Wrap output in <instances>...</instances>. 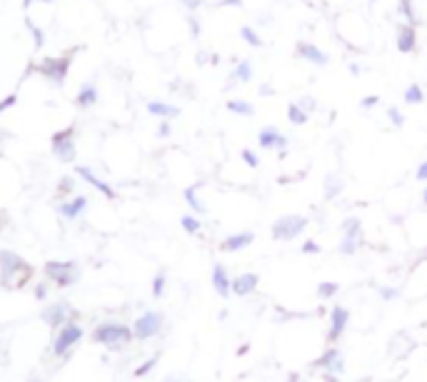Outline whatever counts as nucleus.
Here are the masks:
<instances>
[{"label": "nucleus", "mask_w": 427, "mask_h": 382, "mask_svg": "<svg viewBox=\"0 0 427 382\" xmlns=\"http://www.w3.org/2000/svg\"><path fill=\"white\" fill-rule=\"evenodd\" d=\"M335 33H338L340 40L353 50H365L370 45V25L365 21V16L350 11L338 16L335 21Z\"/></svg>", "instance_id": "nucleus-1"}, {"label": "nucleus", "mask_w": 427, "mask_h": 382, "mask_svg": "<svg viewBox=\"0 0 427 382\" xmlns=\"http://www.w3.org/2000/svg\"><path fill=\"white\" fill-rule=\"evenodd\" d=\"M33 267L13 250H0V285L6 290H21L30 282Z\"/></svg>", "instance_id": "nucleus-2"}, {"label": "nucleus", "mask_w": 427, "mask_h": 382, "mask_svg": "<svg viewBox=\"0 0 427 382\" xmlns=\"http://www.w3.org/2000/svg\"><path fill=\"white\" fill-rule=\"evenodd\" d=\"M132 328H127L125 323H115V320H108L101 323L93 330V342L95 345H103L110 352H120L123 347H127L132 342Z\"/></svg>", "instance_id": "nucleus-3"}, {"label": "nucleus", "mask_w": 427, "mask_h": 382, "mask_svg": "<svg viewBox=\"0 0 427 382\" xmlns=\"http://www.w3.org/2000/svg\"><path fill=\"white\" fill-rule=\"evenodd\" d=\"M42 275L55 287H73L80 280V265L75 260H50L42 267Z\"/></svg>", "instance_id": "nucleus-4"}, {"label": "nucleus", "mask_w": 427, "mask_h": 382, "mask_svg": "<svg viewBox=\"0 0 427 382\" xmlns=\"http://www.w3.org/2000/svg\"><path fill=\"white\" fill-rule=\"evenodd\" d=\"M80 340H83V328L73 320V323H68L60 330H55L50 352H53V357H63V360H68L70 352H73V347L78 345Z\"/></svg>", "instance_id": "nucleus-5"}, {"label": "nucleus", "mask_w": 427, "mask_h": 382, "mask_svg": "<svg viewBox=\"0 0 427 382\" xmlns=\"http://www.w3.org/2000/svg\"><path fill=\"white\" fill-rule=\"evenodd\" d=\"M307 225H310V220H307L305 215H283V218H278L273 223V238L290 243V240L300 238V235L305 233Z\"/></svg>", "instance_id": "nucleus-6"}, {"label": "nucleus", "mask_w": 427, "mask_h": 382, "mask_svg": "<svg viewBox=\"0 0 427 382\" xmlns=\"http://www.w3.org/2000/svg\"><path fill=\"white\" fill-rule=\"evenodd\" d=\"M53 155L58 163H75L78 158V143H75V127H65L53 135Z\"/></svg>", "instance_id": "nucleus-7"}, {"label": "nucleus", "mask_w": 427, "mask_h": 382, "mask_svg": "<svg viewBox=\"0 0 427 382\" xmlns=\"http://www.w3.org/2000/svg\"><path fill=\"white\" fill-rule=\"evenodd\" d=\"M163 325H165L163 313H158V310H148V313H142L140 318L132 323V337L140 340V342L142 340H150L163 330Z\"/></svg>", "instance_id": "nucleus-8"}, {"label": "nucleus", "mask_w": 427, "mask_h": 382, "mask_svg": "<svg viewBox=\"0 0 427 382\" xmlns=\"http://www.w3.org/2000/svg\"><path fill=\"white\" fill-rule=\"evenodd\" d=\"M363 223L358 218H348L343 223V240H340V255H355L363 248Z\"/></svg>", "instance_id": "nucleus-9"}, {"label": "nucleus", "mask_w": 427, "mask_h": 382, "mask_svg": "<svg viewBox=\"0 0 427 382\" xmlns=\"http://www.w3.org/2000/svg\"><path fill=\"white\" fill-rule=\"evenodd\" d=\"M73 320H75V310L70 308V303H65V300H55V303H50L42 310V323L53 330H60L63 325L73 323Z\"/></svg>", "instance_id": "nucleus-10"}, {"label": "nucleus", "mask_w": 427, "mask_h": 382, "mask_svg": "<svg viewBox=\"0 0 427 382\" xmlns=\"http://www.w3.org/2000/svg\"><path fill=\"white\" fill-rule=\"evenodd\" d=\"M55 210H58V215L63 220H68V223H73V220L83 218V212L88 210V197L85 195H70V197H63V200H58V205H55Z\"/></svg>", "instance_id": "nucleus-11"}, {"label": "nucleus", "mask_w": 427, "mask_h": 382, "mask_svg": "<svg viewBox=\"0 0 427 382\" xmlns=\"http://www.w3.org/2000/svg\"><path fill=\"white\" fill-rule=\"evenodd\" d=\"M258 143H260V148H265V150H278L280 155H285V150H287L290 140H287V135L280 133L278 127L265 125L263 130L258 133Z\"/></svg>", "instance_id": "nucleus-12"}, {"label": "nucleus", "mask_w": 427, "mask_h": 382, "mask_svg": "<svg viewBox=\"0 0 427 382\" xmlns=\"http://www.w3.org/2000/svg\"><path fill=\"white\" fill-rule=\"evenodd\" d=\"M68 63H70L68 58H45L40 65H38V70H40L50 83L60 85L65 80V75H68V68H70Z\"/></svg>", "instance_id": "nucleus-13"}, {"label": "nucleus", "mask_w": 427, "mask_h": 382, "mask_svg": "<svg viewBox=\"0 0 427 382\" xmlns=\"http://www.w3.org/2000/svg\"><path fill=\"white\" fill-rule=\"evenodd\" d=\"M348 325H350L348 308L335 305L332 313H330V330H327V340H330V342H338V340L345 335V330H348Z\"/></svg>", "instance_id": "nucleus-14"}, {"label": "nucleus", "mask_w": 427, "mask_h": 382, "mask_svg": "<svg viewBox=\"0 0 427 382\" xmlns=\"http://www.w3.org/2000/svg\"><path fill=\"white\" fill-rule=\"evenodd\" d=\"M315 367H320V370L327 372V375H338L340 377V375H343V370H345L343 352H340L338 347H330V350H327L325 355L315 362Z\"/></svg>", "instance_id": "nucleus-15"}, {"label": "nucleus", "mask_w": 427, "mask_h": 382, "mask_svg": "<svg viewBox=\"0 0 427 382\" xmlns=\"http://www.w3.org/2000/svg\"><path fill=\"white\" fill-rule=\"evenodd\" d=\"M75 175H78V178H83V180L88 183V185H93L95 190H101L103 195L108 197V200H115V190H113V187L108 185L106 180H101V178L95 175V173L88 168V165H75Z\"/></svg>", "instance_id": "nucleus-16"}, {"label": "nucleus", "mask_w": 427, "mask_h": 382, "mask_svg": "<svg viewBox=\"0 0 427 382\" xmlns=\"http://www.w3.org/2000/svg\"><path fill=\"white\" fill-rule=\"evenodd\" d=\"M397 50L400 53H412L417 48V28L415 25H407V23H400L397 25Z\"/></svg>", "instance_id": "nucleus-17"}, {"label": "nucleus", "mask_w": 427, "mask_h": 382, "mask_svg": "<svg viewBox=\"0 0 427 382\" xmlns=\"http://www.w3.org/2000/svg\"><path fill=\"white\" fill-rule=\"evenodd\" d=\"M297 55H300L302 60H307V63L317 65V68H322V65H327V53L325 50H320V45H315V42H297Z\"/></svg>", "instance_id": "nucleus-18"}, {"label": "nucleus", "mask_w": 427, "mask_h": 382, "mask_svg": "<svg viewBox=\"0 0 427 382\" xmlns=\"http://www.w3.org/2000/svg\"><path fill=\"white\" fill-rule=\"evenodd\" d=\"M258 282H260V277L255 275V272H245V275L232 277V295H237V297L253 295V292L258 290Z\"/></svg>", "instance_id": "nucleus-19"}, {"label": "nucleus", "mask_w": 427, "mask_h": 382, "mask_svg": "<svg viewBox=\"0 0 427 382\" xmlns=\"http://www.w3.org/2000/svg\"><path fill=\"white\" fill-rule=\"evenodd\" d=\"M212 287H215V292L220 297H230L232 295V277L227 275V267L220 265V262L212 267Z\"/></svg>", "instance_id": "nucleus-20"}, {"label": "nucleus", "mask_w": 427, "mask_h": 382, "mask_svg": "<svg viewBox=\"0 0 427 382\" xmlns=\"http://www.w3.org/2000/svg\"><path fill=\"white\" fill-rule=\"evenodd\" d=\"M253 240H255V235L250 233V230H245V233L227 235V238L220 243V250H225V253H237V250H245L248 245H253Z\"/></svg>", "instance_id": "nucleus-21"}, {"label": "nucleus", "mask_w": 427, "mask_h": 382, "mask_svg": "<svg viewBox=\"0 0 427 382\" xmlns=\"http://www.w3.org/2000/svg\"><path fill=\"white\" fill-rule=\"evenodd\" d=\"M148 112L160 120H173V117L180 115V108L178 105H170V103H163V100H150L148 103Z\"/></svg>", "instance_id": "nucleus-22"}, {"label": "nucleus", "mask_w": 427, "mask_h": 382, "mask_svg": "<svg viewBox=\"0 0 427 382\" xmlns=\"http://www.w3.org/2000/svg\"><path fill=\"white\" fill-rule=\"evenodd\" d=\"M255 78V68L250 60H237V65L232 68V80L235 83H250Z\"/></svg>", "instance_id": "nucleus-23"}, {"label": "nucleus", "mask_w": 427, "mask_h": 382, "mask_svg": "<svg viewBox=\"0 0 427 382\" xmlns=\"http://www.w3.org/2000/svg\"><path fill=\"white\" fill-rule=\"evenodd\" d=\"M98 103V88L95 85H83V91L75 96V105L78 108H90Z\"/></svg>", "instance_id": "nucleus-24"}, {"label": "nucleus", "mask_w": 427, "mask_h": 382, "mask_svg": "<svg viewBox=\"0 0 427 382\" xmlns=\"http://www.w3.org/2000/svg\"><path fill=\"white\" fill-rule=\"evenodd\" d=\"M185 202L190 205V210L195 212V215H205L207 207L203 205V200L198 197V185H190L188 190H185Z\"/></svg>", "instance_id": "nucleus-25"}, {"label": "nucleus", "mask_w": 427, "mask_h": 382, "mask_svg": "<svg viewBox=\"0 0 427 382\" xmlns=\"http://www.w3.org/2000/svg\"><path fill=\"white\" fill-rule=\"evenodd\" d=\"M343 190H345L343 178H338V175H327L325 178V200H335V197H338Z\"/></svg>", "instance_id": "nucleus-26"}, {"label": "nucleus", "mask_w": 427, "mask_h": 382, "mask_svg": "<svg viewBox=\"0 0 427 382\" xmlns=\"http://www.w3.org/2000/svg\"><path fill=\"white\" fill-rule=\"evenodd\" d=\"M402 98H405L407 105H420V103L425 100V91H422V88H420L417 83H412V85H407V88H405Z\"/></svg>", "instance_id": "nucleus-27"}, {"label": "nucleus", "mask_w": 427, "mask_h": 382, "mask_svg": "<svg viewBox=\"0 0 427 382\" xmlns=\"http://www.w3.org/2000/svg\"><path fill=\"white\" fill-rule=\"evenodd\" d=\"M227 110L230 112H235V115H243V117H250V115H255V108L250 105L248 100H227Z\"/></svg>", "instance_id": "nucleus-28"}, {"label": "nucleus", "mask_w": 427, "mask_h": 382, "mask_svg": "<svg viewBox=\"0 0 427 382\" xmlns=\"http://www.w3.org/2000/svg\"><path fill=\"white\" fill-rule=\"evenodd\" d=\"M240 37L248 42L250 48H263V37L258 35V30H255L253 25H243V28H240Z\"/></svg>", "instance_id": "nucleus-29"}, {"label": "nucleus", "mask_w": 427, "mask_h": 382, "mask_svg": "<svg viewBox=\"0 0 427 382\" xmlns=\"http://www.w3.org/2000/svg\"><path fill=\"white\" fill-rule=\"evenodd\" d=\"M307 117H310V115H307V112L302 110L297 103H290V105H287V120H290L292 125H305Z\"/></svg>", "instance_id": "nucleus-30"}, {"label": "nucleus", "mask_w": 427, "mask_h": 382, "mask_svg": "<svg viewBox=\"0 0 427 382\" xmlns=\"http://www.w3.org/2000/svg\"><path fill=\"white\" fill-rule=\"evenodd\" d=\"M180 225H183V230L188 235H198L203 230L200 218H195V215H183V218H180Z\"/></svg>", "instance_id": "nucleus-31"}, {"label": "nucleus", "mask_w": 427, "mask_h": 382, "mask_svg": "<svg viewBox=\"0 0 427 382\" xmlns=\"http://www.w3.org/2000/svg\"><path fill=\"white\" fill-rule=\"evenodd\" d=\"M338 290H340L338 282H320V285H317V297H320V300H330V297L338 295Z\"/></svg>", "instance_id": "nucleus-32"}, {"label": "nucleus", "mask_w": 427, "mask_h": 382, "mask_svg": "<svg viewBox=\"0 0 427 382\" xmlns=\"http://www.w3.org/2000/svg\"><path fill=\"white\" fill-rule=\"evenodd\" d=\"M387 120H390L395 127H402V125H405V115H402L400 108H395V105L387 108Z\"/></svg>", "instance_id": "nucleus-33"}, {"label": "nucleus", "mask_w": 427, "mask_h": 382, "mask_svg": "<svg viewBox=\"0 0 427 382\" xmlns=\"http://www.w3.org/2000/svg\"><path fill=\"white\" fill-rule=\"evenodd\" d=\"M165 282H168V277H165V272L160 270L158 275H155V280H153V297H163V292H165Z\"/></svg>", "instance_id": "nucleus-34"}, {"label": "nucleus", "mask_w": 427, "mask_h": 382, "mask_svg": "<svg viewBox=\"0 0 427 382\" xmlns=\"http://www.w3.org/2000/svg\"><path fill=\"white\" fill-rule=\"evenodd\" d=\"M73 185H75V180L73 178H63V180H60V185H58V197H65V195H75L73 192Z\"/></svg>", "instance_id": "nucleus-35"}, {"label": "nucleus", "mask_w": 427, "mask_h": 382, "mask_svg": "<svg viewBox=\"0 0 427 382\" xmlns=\"http://www.w3.org/2000/svg\"><path fill=\"white\" fill-rule=\"evenodd\" d=\"M297 105H300L307 115H312V112H315V108H317V103H315V98H312V96H302L300 100H297Z\"/></svg>", "instance_id": "nucleus-36"}, {"label": "nucleus", "mask_w": 427, "mask_h": 382, "mask_svg": "<svg viewBox=\"0 0 427 382\" xmlns=\"http://www.w3.org/2000/svg\"><path fill=\"white\" fill-rule=\"evenodd\" d=\"M380 297H382V300H397V297H400V290H397V287H390V285H382L380 287Z\"/></svg>", "instance_id": "nucleus-37"}, {"label": "nucleus", "mask_w": 427, "mask_h": 382, "mask_svg": "<svg viewBox=\"0 0 427 382\" xmlns=\"http://www.w3.org/2000/svg\"><path fill=\"white\" fill-rule=\"evenodd\" d=\"M33 292H35V297H38V300H47V295H50V282H47V280L38 282V285H35V290H33Z\"/></svg>", "instance_id": "nucleus-38"}, {"label": "nucleus", "mask_w": 427, "mask_h": 382, "mask_svg": "<svg viewBox=\"0 0 427 382\" xmlns=\"http://www.w3.org/2000/svg\"><path fill=\"white\" fill-rule=\"evenodd\" d=\"M155 365H158V357H150V360L148 362H142V365L140 367H137V370H135V375L137 377H142V375H148V372L150 370H153V367Z\"/></svg>", "instance_id": "nucleus-39"}, {"label": "nucleus", "mask_w": 427, "mask_h": 382, "mask_svg": "<svg viewBox=\"0 0 427 382\" xmlns=\"http://www.w3.org/2000/svg\"><path fill=\"white\" fill-rule=\"evenodd\" d=\"M243 160H245V165H248V168H258V165H260L258 155H255L250 148H245V150H243Z\"/></svg>", "instance_id": "nucleus-40"}, {"label": "nucleus", "mask_w": 427, "mask_h": 382, "mask_svg": "<svg viewBox=\"0 0 427 382\" xmlns=\"http://www.w3.org/2000/svg\"><path fill=\"white\" fill-rule=\"evenodd\" d=\"M302 253H310V255H317L320 253V245L315 243V240H305V243H302Z\"/></svg>", "instance_id": "nucleus-41"}, {"label": "nucleus", "mask_w": 427, "mask_h": 382, "mask_svg": "<svg viewBox=\"0 0 427 382\" xmlns=\"http://www.w3.org/2000/svg\"><path fill=\"white\" fill-rule=\"evenodd\" d=\"M415 178H417V180H420V183H427V160H422V163L417 165Z\"/></svg>", "instance_id": "nucleus-42"}, {"label": "nucleus", "mask_w": 427, "mask_h": 382, "mask_svg": "<svg viewBox=\"0 0 427 382\" xmlns=\"http://www.w3.org/2000/svg\"><path fill=\"white\" fill-rule=\"evenodd\" d=\"M28 30L33 33V37H35V42H38V48H40V45H42V30L33 25V23H28Z\"/></svg>", "instance_id": "nucleus-43"}, {"label": "nucleus", "mask_w": 427, "mask_h": 382, "mask_svg": "<svg viewBox=\"0 0 427 382\" xmlns=\"http://www.w3.org/2000/svg\"><path fill=\"white\" fill-rule=\"evenodd\" d=\"M180 3H183V6L188 8L190 13L198 11V8H200V0H180Z\"/></svg>", "instance_id": "nucleus-44"}, {"label": "nucleus", "mask_w": 427, "mask_h": 382, "mask_svg": "<svg viewBox=\"0 0 427 382\" xmlns=\"http://www.w3.org/2000/svg\"><path fill=\"white\" fill-rule=\"evenodd\" d=\"M380 98L377 96H370V98H363V103H360V105L363 108H375V103H377Z\"/></svg>", "instance_id": "nucleus-45"}, {"label": "nucleus", "mask_w": 427, "mask_h": 382, "mask_svg": "<svg viewBox=\"0 0 427 382\" xmlns=\"http://www.w3.org/2000/svg\"><path fill=\"white\" fill-rule=\"evenodd\" d=\"M160 135H163V138L165 135H170V122L168 120H163V125H160Z\"/></svg>", "instance_id": "nucleus-46"}, {"label": "nucleus", "mask_w": 427, "mask_h": 382, "mask_svg": "<svg viewBox=\"0 0 427 382\" xmlns=\"http://www.w3.org/2000/svg\"><path fill=\"white\" fill-rule=\"evenodd\" d=\"M163 382H183V377H180V375H170V377H165Z\"/></svg>", "instance_id": "nucleus-47"}, {"label": "nucleus", "mask_w": 427, "mask_h": 382, "mask_svg": "<svg viewBox=\"0 0 427 382\" xmlns=\"http://www.w3.org/2000/svg\"><path fill=\"white\" fill-rule=\"evenodd\" d=\"M287 382H302V377L300 375H290V377H287Z\"/></svg>", "instance_id": "nucleus-48"}, {"label": "nucleus", "mask_w": 427, "mask_h": 382, "mask_svg": "<svg viewBox=\"0 0 427 382\" xmlns=\"http://www.w3.org/2000/svg\"><path fill=\"white\" fill-rule=\"evenodd\" d=\"M6 228V215H3V212H0V230Z\"/></svg>", "instance_id": "nucleus-49"}, {"label": "nucleus", "mask_w": 427, "mask_h": 382, "mask_svg": "<svg viewBox=\"0 0 427 382\" xmlns=\"http://www.w3.org/2000/svg\"><path fill=\"white\" fill-rule=\"evenodd\" d=\"M422 200H425V205H427V187H425V192H422Z\"/></svg>", "instance_id": "nucleus-50"}, {"label": "nucleus", "mask_w": 427, "mask_h": 382, "mask_svg": "<svg viewBox=\"0 0 427 382\" xmlns=\"http://www.w3.org/2000/svg\"><path fill=\"white\" fill-rule=\"evenodd\" d=\"M38 3H53V0H38Z\"/></svg>", "instance_id": "nucleus-51"}]
</instances>
